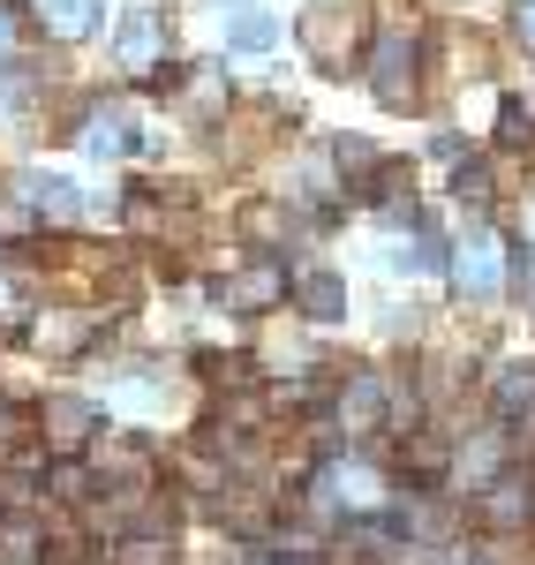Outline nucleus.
<instances>
[{
  "label": "nucleus",
  "mask_w": 535,
  "mask_h": 565,
  "mask_svg": "<svg viewBox=\"0 0 535 565\" xmlns=\"http://www.w3.org/2000/svg\"><path fill=\"white\" fill-rule=\"evenodd\" d=\"M204 370H212V377H220L226 392H234V385H249V377H257V362H249V354H220V362H204Z\"/></svg>",
  "instance_id": "obj_18"
},
{
  "label": "nucleus",
  "mask_w": 535,
  "mask_h": 565,
  "mask_svg": "<svg viewBox=\"0 0 535 565\" xmlns=\"http://www.w3.org/2000/svg\"><path fill=\"white\" fill-rule=\"evenodd\" d=\"M295 295H302V317H310V324H340V317H347V287H340L332 271H310Z\"/></svg>",
  "instance_id": "obj_10"
},
{
  "label": "nucleus",
  "mask_w": 535,
  "mask_h": 565,
  "mask_svg": "<svg viewBox=\"0 0 535 565\" xmlns=\"http://www.w3.org/2000/svg\"><path fill=\"white\" fill-rule=\"evenodd\" d=\"M271 39H279V31H271L265 15H234V45H242V53H265Z\"/></svg>",
  "instance_id": "obj_17"
},
{
  "label": "nucleus",
  "mask_w": 535,
  "mask_h": 565,
  "mask_svg": "<svg viewBox=\"0 0 535 565\" xmlns=\"http://www.w3.org/2000/svg\"><path fill=\"white\" fill-rule=\"evenodd\" d=\"M31 226H39V212H31V204H0V242L31 234Z\"/></svg>",
  "instance_id": "obj_20"
},
{
  "label": "nucleus",
  "mask_w": 535,
  "mask_h": 565,
  "mask_svg": "<svg viewBox=\"0 0 535 565\" xmlns=\"http://www.w3.org/2000/svg\"><path fill=\"white\" fill-rule=\"evenodd\" d=\"M279 295H287V271H279L271 257H257L249 271H234V279L220 287V302H226V309H242V317H257V309H271Z\"/></svg>",
  "instance_id": "obj_5"
},
{
  "label": "nucleus",
  "mask_w": 535,
  "mask_h": 565,
  "mask_svg": "<svg viewBox=\"0 0 535 565\" xmlns=\"http://www.w3.org/2000/svg\"><path fill=\"white\" fill-rule=\"evenodd\" d=\"M45 551V527L39 521H0V558L8 565H31Z\"/></svg>",
  "instance_id": "obj_13"
},
{
  "label": "nucleus",
  "mask_w": 535,
  "mask_h": 565,
  "mask_svg": "<svg viewBox=\"0 0 535 565\" xmlns=\"http://www.w3.org/2000/svg\"><path fill=\"white\" fill-rule=\"evenodd\" d=\"M45 430H53L61 452H76V445H90V437L106 430V415L90 399H76V392H61V399H45Z\"/></svg>",
  "instance_id": "obj_6"
},
{
  "label": "nucleus",
  "mask_w": 535,
  "mask_h": 565,
  "mask_svg": "<svg viewBox=\"0 0 535 565\" xmlns=\"http://www.w3.org/2000/svg\"><path fill=\"white\" fill-rule=\"evenodd\" d=\"M53 498H84V468H76V460L53 468Z\"/></svg>",
  "instance_id": "obj_22"
},
{
  "label": "nucleus",
  "mask_w": 535,
  "mask_h": 565,
  "mask_svg": "<svg viewBox=\"0 0 535 565\" xmlns=\"http://www.w3.org/2000/svg\"><path fill=\"white\" fill-rule=\"evenodd\" d=\"M159 45H167L159 15H151V8H129V15H121V68L151 76V68H159Z\"/></svg>",
  "instance_id": "obj_7"
},
{
  "label": "nucleus",
  "mask_w": 535,
  "mask_h": 565,
  "mask_svg": "<svg viewBox=\"0 0 535 565\" xmlns=\"http://www.w3.org/2000/svg\"><path fill=\"white\" fill-rule=\"evenodd\" d=\"M90 324H98L90 309H76V317H39V324H31V340H39V348H68V340H84Z\"/></svg>",
  "instance_id": "obj_14"
},
{
  "label": "nucleus",
  "mask_w": 535,
  "mask_h": 565,
  "mask_svg": "<svg viewBox=\"0 0 535 565\" xmlns=\"http://www.w3.org/2000/svg\"><path fill=\"white\" fill-rule=\"evenodd\" d=\"M355 31H362L355 0H317L310 23H302V45H310L317 61H355Z\"/></svg>",
  "instance_id": "obj_2"
},
{
  "label": "nucleus",
  "mask_w": 535,
  "mask_h": 565,
  "mask_svg": "<svg viewBox=\"0 0 535 565\" xmlns=\"http://www.w3.org/2000/svg\"><path fill=\"white\" fill-rule=\"evenodd\" d=\"M521 242H528V249H535V204H528V212H521Z\"/></svg>",
  "instance_id": "obj_25"
},
{
  "label": "nucleus",
  "mask_w": 535,
  "mask_h": 565,
  "mask_svg": "<svg viewBox=\"0 0 535 565\" xmlns=\"http://www.w3.org/2000/svg\"><path fill=\"white\" fill-rule=\"evenodd\" d=\"M114 565H174V551H167L159 535H129V543H121V558H114Z\"/></svg>",
  "instance_id": "obj_16"
},
{
  "label": "nucleus",
  "mask_w": 535,
  "mask_h": 565,
  "mask_svg": "<svg viewBox=\"0 0 535 565\" xmlns=\"http://www.w3.org/2000/svg\"><path fill=\"white\" fill-rule=\"evenodd\" d=\"M370 90L385 98V106H415V39L407 31H393V39H377V53H370Z\"/></svg>",
  "instance_id": "obj_3"
},
{
  "label": "nucleus",
  "mask_w": 535,
  "mask_h": 565,
  "mask_svg": "<svg viewBox=\"0 0 535 565\" xmlns=\"http://www.w3.org/2000/svg\"><path fill=\"white\" fill-rule=\"evenodd\" d=\"M53 39H90L98 31V0H23Z\"/></svg>",
  "instance_id": "obj_8"
},
{
  "label": "nucleus",
  "mask_w": 535,
  "mask_h": 565,
  "mask_svg": "<svg viewBox=\"0 0 535 565\" xmlns=\"http://www.w3.org/2000/svg\"><path fill=\"white\" fill-rule=\"evenodd\" d=\"M528 513H535V482L528 476H497L491 498H483V521L491 527H521Z\"/></svg>",
  "instance_id": "obj_9"
},
{
  "label": "nucleus",
  "mask_w": 535,
  "mask_h": 565,
  "mask_svg": "<svg viewBox=\"0 0 535 565\" xmlns=\"http://www.w3.org/2000/svg\"><path fill=\"white\" fill-rule=\"evenodd\" d=\"M528 392H535L528 362H513V370H505V377H497V399H505V407H513V399H528Z\"/></svg>",
  "instance_id": "obj_21"
},
{
  "label": "nucleus",
  "mask_w": 535,
  "mask_h": 565,
  "mask_svg": "<svg viewBox=\"0 0 535 565\" xmlns=\"http://www.w3.org/2000/svg\"><path fill=\"white\" fill-rule=\"evenodd\" d=\"M159 136H129V121L121 114H90L84 121V151H151Z\"/></svg>",
  "instance_id": "obj_12"
},
{
  "label": "nucleus",
  "mask_w": 535,
  "mask_h": 565,
  "mask_svg": "<svg viewBox=\"0 0 535 565\" xmlns=\"http://www.w3.org/2000/svg\"><path fill=\"white\" fill-rule=\"evenodd\" d=\"M23 204H31V212H84V189H76V181H61V174H23Z\"/></svg>",
  "instance_id": "obj_11"
},
{
  "label": "nucleus",
  "mask_w": 535,
  "mask_h": 565,
  "mask_svg": "<svg viewBox=\"0 0 535 565\" xmlns=\"http://www.w3.org/2000/svg\"><path fill=\"white\" fill-rule=\"evenodd\" d=\"M317 490H324L332 513H377V505H385V482L370 476L362 460H332V468L317 476Z\"/></svg>",
  "instance_id": "obj_4"
},
{
  "label": "nucleus",
  "mask_w": 535,
  "mask_h": 565,
  "mask_svg": "<svg viewBox=\"0 0 535 565\" xmlns=\"http://www.w3.org/2000/svg\"><path fill=\"white\" fill-rule=\"evenodd\" d=\"M497 136H505V143H535V106H528V98H505V114H497Z\"/></svg>",
  "instance_id": "obj_15"
},
{
  "label": "nucleus",
  "mask_w": 535,
  "mask_h": 565,
  "mask_svg": "<svg viewBox=\"0 0 535 565\" xmlns=\"http://www.w3.org/2000/svg\"><path fill=\"white\" fill-rule=\"evenodd\" d=\"M452 287H460L468 302H497V287H505V242H497L491 226L452 249Z\"/></svg>",
  "instance_id": "obj_1"
},
{
  "label": "nucleus",
  "mask_w": 535,
  "mask_h": 565,
  "mask_svg": "<svg viewBox=\"0 0 535 565\" xmlns=\"http://www.w3.org/2000/svg\"><path fill=\"white\" fill-rule=\"evenodd\" d=\"M460 196H468V204L491 196V167H483V159H460Z\"/></svg>",
  "instance_id": "obj_19"
},
{
  "label": "nucleus",
  "mask_w": 535,
  "mask_h": 565,
  "mask_svg": "<svg viewBox=\"0 0 535 565\" xmlns=\"http://www.w3.org/2000/svg\"><path fill=\"white\" fill-rule=\"evenodd\" d=\"M8 45H15V23H8V8H0V61H8Z\"/></svg>",
  "instance_id": "obj_24"
},
{
  "label": "nucleus",
  "mask_w": 535,
  "mask_h": 565,
  "mask_svg": "<svg viewBox=\"0 0 535 565\" xmlns=\"http://www.w3.org/2000/svg\"><path fill=\"white\" fill-rule=\"evenodd\" d=\"M528 295H535V279H528Z\"/></svg>",
  "instance_id": "obj_26"
},
{
  "label": "nucleus",
  "mask_w": 535,
  "mask_h": 565,
  "mask_svg": "<svg viewBox=\"0 0 535 565\" xmlns=\"http://www.w3.org/2000/svg\"><path fill=\"white\" fill-rule=\"evenodd\" d=\"M513 8H521V39L535 45V0H513Z\"/></svg>",
  "instance_id": "obj_23"
}]
</instances>
